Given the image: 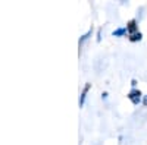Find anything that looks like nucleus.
Instances as JSON below:
<instances>
[{
    "label": "nucleus",
    "mask_w": 147,
    "mask_h": 145,
    "mask_svg": "<svg viewBox=\"0 0 147 145\" xmlns=\"http://www.w3.org/2000/svg\"><path fill=\"white\" fill-rule=\"evenodd\" d=\"M140 97H141V92H140L138 90H132V91L129 92V95H128V98H129L134 104H138Z\"/></svg>",
    "instance_id": "obj_1"
},
{
    "label": "nucleus",
    "mask_w": 147,
    "mask_h": 145,
    "mask_svg": "<svg viewBox=\"0 0 147 145\" xmlns=\"http://www.w3.org/2000/svg\"><path fill=\"white\" fill-rule=\"evenodd\" d=\"M127 31H128V32H131V34H136V31H137V22L134 21V19L128 22V25H127Z\"/></svg>",
    "instance_id": "obj_2"
},
{
    "label": "nucleus",
    "mask_w": 147,
    "mask_h": 145,
    "mask_svg": "<svg viewBox=\"0 0 147 145\" xmlns=\"http://www.w3.org/2000/svg\"><path fill=\"white\" fill-rule=\"evenodd\" d=\"M129 40H131V41H138V40H141V34H140V32L132 34L131 37H129Z\"/></svg>",
    "instance_id": "obj_3"
},
{
    "label": "nucleus",
    "mask_w": 147,
    "mask_h": 145,
    "mask_svg": "<svg viewBox=\"0 0 147 145\" xmlns=\"http://www.w3.org/2000/svg\"><path fill=\"white\" fill-rule=\"evenodd\" d=\"M125 31H127V29H118V31H115L113 34H115V35H122V34H124Z\"/></svg>",
    "instance_id": "obj_4"
},
{
    "label": "nucleus",
    "mask_w": 147,
    "mask_h": 145,
    "mask_svg": "<svg viewBox=\"0 0 147 145\" xmlns=\"http://www.w3.org/2000/svg\"><path fill=\"white\" fill-rule=\"evenodd\" d=\"M144 104H146V106H147V97H146V100H144Z\"/></svg>",
    "instance_id": "obj_5"
}]
</instances>
